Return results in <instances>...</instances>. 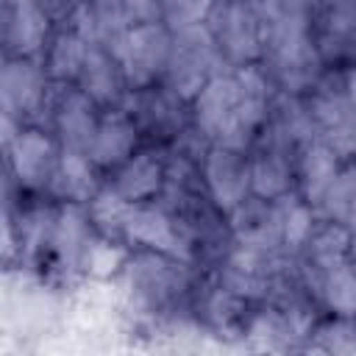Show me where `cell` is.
Masks as SVG:
<instances>
[{
    "label": "cell",
    "instance_id": "6da1fadb",
    "mask_svg": "<svg viewBox=\"0 0 356 356\" xmlns=\"http://www.w3.org/2000/svg\"><path fill=\"white\" fill-rule=\"evenodd\" d=\"M275 92L261 64L231 67L214 75L189 103L192 125L211 145L248 153L267 122Z\"/></svg>",
    "mask_w": 356,
    "mask_h": 356
},
{
    "label": "cell",
    "instance_id": "7a4b0ae2",
    "mask_svg": "<svg viewBox=\"0 0 356 356\" xmlns=\"http://www.w3.org/2000/svg\"><path fill=\"white\" fill-rule=\"evenodd\" d=\"M197 281V264L161 250H131L122 273L117 275L136 328H153L172 317L189 314Z\"/></svg>",
    "mask_w": 356,
    "mask_h": 356
},
{
    "label": "cell",
    "instance_id": "3957f363",
    "mask_svg": "<svg viewBox=\"0 0 356 356\" xmlns=\"http://www.w3.org/2000/svg\"><path fill=\"white\" fill-rule=\"evenodd\" d=\"M259 64L267 70V75L278 92L300 95V97H306L328 70L314 44L312 22L270 28L267 47H264V56Z\"/></svg>",
    "mask_w": 356,
    "mask_h": 356
},
{
    "label": "cell",
    "instance_id": "277c9868",
    "mask_svg": "<svg viewBox=\"0 0 356 356\" xmlns=\"http://www.w3.org/2000/svg\"><path fill=\"white\" fill-rule=\"evenodd\" d=\"M225 70H231V64L220 53L206 22L172 31V47H170V58H167L161 83L170 92H175L181 100L192 103L197 97V92L214 75H220Z\"/></svg>",
    "mask_w": 356,
    "mask_h": 356
},
{
    "label": "cell",
    "instance_id": "5b68a950",
    "mask_svg": "<svg viewBox=\"0 0 356 356\" xmlns=\"http://www.w3.org/2000/svg\"><path fill=\"white\" fill-rule=\"evenodd\" d=\"M206 25L231 67L261 61L267 47V22L253 0H214Z\"/></svg>",
    "mask_w": 356,
    "mask_h": 356
},
{
    "label": "cell",
    "instance_id": "8992f818",
    "mask_svg": "<svg viewBox=\"0 0 356 356\" xmlns=\"http://www.w3.org/2000/svg\"><path fill=\"white\" fill-rule=\"evenodd\" d=\"M317 139H323L345 164L356 161V108L342 89V72L325 70L317 86L306 95Z\"/></svg>",
    "mask_w": 356,
    "mask_h": 356
},
{
    "label": "cell",
    "instance_id": "52a82bcc",
    "mask_svg": "<svg viewBox=\"0 0 356 356\" xmlns=\"http://www.w3.org/2000/svg\"><path fill=\"white\" fill-rule=\"evenodd\" d=\"M120 108H125L131 114V120L136 122V128L142 134V142L153 145V147L172 145L192 125L189 103L181 100L175 92H170L164 83L131 89Z\"/></svg>",
    "mask_w": 356,
    "mask_h": 356
},
{
    "label": "cell",
    "instance_id": "ba28073f",
    "mask_svg": "<svg viewBox=\"0 0 356 356\" xmlns=\"http://www.w3.org/2000/svg\"><path fill=\"white\" fill-rule=\"evenodd\" d=\"M53 81L42 58L6 56L0 67V114L19 120L22 125H39Z\"/></svg>",
    "mask_w": 356,
    "mask_h": 356
},
{
    "label": "cell",
    "instance_id": "9c48e42d",
    "mask_svg": "<svg viewBox=\"0 0 356 356\" xmlns=\"http://www.w3.org/2000/svg\"><path fill=\"white\" fill-rule=\"evenodd\" d=\"M170 47H172V31L161 19H150V22H134L111 56L120 61L128 89H145L161 83Z\"/></svg>",
    "mask_w": 356,
    "mask_h": 356
},
{
    "label": "cell",
    "instance_id": "30bf717a",
    "mask_svg": "<svg viewBox=\"0 0 356 356\" xmlns=\"http://www.w3.org/2000/svg\"><path fill=\"white\" fill-rule=\"evenodd\" d=\"M100 106L78 89V83H56L50 89L44 114L39 120L42 128L53 131V136L67 150H89L97 122H100Z\"/></svg>",
    "mask_w": 356,
    "mask_h": 356
},
{
    "label": "cell",
    "instance_id": "8fae6325",
    "mask_svg": "<svg viewBox=\"0 0 356 356\" xmlns=\"http://www.w3.org/2000/svg\"><path fill=\"white\" fill-rule=\"evenodd\" d=\"M61 150L64 147L53 136V131L42 125H25L6 145V175L19 192L39 195L50 184Z\"/></svg>",
    "mask_w": 356,
    "mask_h": 356
},
{
    "label": "cell",
    "instance_id": "7c38bea8",
    "mask_svg": "<svg viewBox=\"0 0 356 356\" xmlns=\"http://www.w3.org/2000/svg\"><path fill=\"white\" fill-rule=\"evenodd\" d=\"M120 239L131 250H161V253H170V256H178L195 264L192 248L181 225L159 200H142V203L131 200Z\"/></svg>",
    "mask_w": 356,
    "mask_h": 356
},
{
    "label": "cell",
    "instance_id": "4fadbf2b",
    "mask_svg": "<svg viewBox=\"0 0 356 356\" xmlns=\"http://www.w3.org/2000/svg\"><path fill=\"white\" fill-rule=\"evenodd\" d=\"M298 153L292 145L278 139L275 134L264 131L256 136V142L248 150L250 161V189L259 197L275 200L286 192L295 189V167H298Z\"/></svg>",
    "mask_w": 356,
    "mask_h": 356
},
{
    "label": "cell",
    "instance_id": "5bb4252c",
    "mask_svg": "<svg viewBox=\"0 0 356 356\" xmlns=\"http://www.w3.org/2000/svg\"><path fill=\"white\" fill-rule=\"evenodd\" d=\"M200 172H203V186H206L209 197L214 200V206L222 214H231L245 197L253 195L250 161H248L245 150L211 145L200 164Z\"/></svg>",
    "mask_w": 356,
    "mask_h": 356
},
{
    "label": "cell",
    "instance_id": "9a60e30c",
    "mask_svg": "<svg viewBox=\"0 0 356 356\" xmlns=\"http://www.w3.org/2000/svg\"><path fill=\"white\" fill-rule=\"evenodd\" d=\"M312 36L328 70L356 64V0H337L312 14Z\"/></svg>",
    "mask_w": 356,
    "mask_h": 356
},
{
    "label": "cell",
    "instance_id": "2e32d148",
    "mask_svg": "<svg viewBox=\"0 0 356 356\" xmlns=\"http://www.w3.org/2000/svg\"><path fill=\"white\" fill-rule=\"evenodd\" d=\"M56 25L39 8L36 0H19L3 6V56H28L42 58Z\"/></svg>",
    "mask_w": 356,
    "mask_h": 356
},
{
    "label": "cell",
    "instance_id": "e0dca14e",
    "mask_svg": "<svg viewBox=\"0 0 356 356\" xmlns=\"http://www.w3.org/2000/svg\"><path fill=\"white\" fill-rule=\"evenodd\" d=\"M167 175V153L164 147L142 145L131 159H125L120 167H114L106 175V184L120 192L125 200L142 203V200H156Z\"/></svg>",
    "mask_w": 356,
    "mask_h": 356
},
{
    "label": "cell",
    "instance_id": "ac0fdd59",
    "mask_svg": "<svg viewBox=\"0 0 356 356\" xmlns=\"http://www.w3.org/2000/svg\"><path fill=\"white\" fill-rule=\"evenodd\" d=\"M106 178L103 170L89 159L86 150H61L56 170L50 175V184L44 189L47 197L58 200V203H83L89 206V200L103 189Z\"/></svg>",
    "mask_w": 356,
    "mask_h": 356
},
{
    "label": "cell",
    "instance_id": "d6986e66",
    "mask_svg": "<svg viewBox=\"0 0 356 356\" xmlns=\"http://www.w3.org/2000/svg\"><path fill=\"white\" fill-rule=\"evenodd\" d=\"M142 145H145L142 134H139L136 122L131 120V114L125 108H108L100 114L95 139L86 153L103 172H111L125 159H131Z\"/></svg>",
    "mask_w": 356,
    "mask_h": 356
},
{
    "label": "cell",
    "instance_id": "ffe728a7",
    "mask_svg": "<svg viewBox=\"0 0 356 356\" xmlns=\"http://www.w3.org/2000/svg\"><path fill=\"white\" fill-rule=\"evenodd\" d=\"M131 25H134V19L122 8V3H100V6H95V3L83 0L64 28L75 31L92 47H103V50L114 53L120 47V42L125 39Z\"/></svg>",
    "mask_w": 356,
    "mask_h": 356
},
{
    "label": "cell",
    "instance_id": "44dd1931",
    "mask_svg": "<svg viewBox=\"0 0 356 356\" xmlns=\"http://www.w3.org/2000/svg\"><path fill=\"white\" fill-rule=\"evenodd\" d=\"M228 228L234 245H248V248H281V225H278V211L275 200L250 195L245 197L231 214H228Z\"/></svg>",
    "mask_w": 356,
    "mask_h": 356
},
{
    "label": "cell",
    "instance_id": "7402d4cb",
    "mask_svg": "<svg viewBox=\"0 0 356 356\" xmlns=\"http://www.w3.org/2000/svg\"><path fill=\"white\" fill-rule=\"evenodd\" d=\"M75 83L83 95H89L100 106V111L120 108L131 92L120 61L103 47H89V56H86L83 70H81Z\"/></svg>",
    "mask_w": 356,
    "mask_h": 356
},
{
    "label": "cell",
    "instance_id": "603a6c76",
    "mask_svg": "<svg viewBox=\"0 0 356 356\" xmlns=\"http://www.w3.org/2000/svg\"><path fill=\"white\" fill-rule=\"evenodd\" d=\"M342 159L323 142V139H312L309 145L300 147L298 153V167H295V189L303 195V200H309L314 209L320 206V200L325 197V192L331 189L334 178L342 170Z\"/></svg>",
    "mask_w": 356,
    "mask_h": 356
},
{
    "label": "cell",
    "instance_id": "cb8c5ba5",
    "mask_svg": "<svg viewBox=\"0 0 356 356\" xmlns=\"http://www.w3.org/2000/svg\"><path fill=\"white\" fill-rule=\"evenodd\" d=\"M264 131L275 134L278 139H284L295 150H300L303 145H309L312 139H317L314 120H312V111H309L306 97L286 95V92H275V97L270 103V114H267Z\"/></svg>",
    "mask_w": 356,
    "mask_h": 356
},
{
    "label": "cell",
    "instance_id": "d4e9b609",
    "mask_svg": "<svg viewBox=\"0 0 356 356\" xmlns=\"http://www.w3.org/2000/svg\"><path fill=\"white\" fill-rule=\"evenodd\" d=\"M306 286L312 289V295L325 312L356 317V267L348 259L323 270L320 275L306 281Z\"/></svg>",
    "mask_w": 356,
    "mask_h": 356
},
{
    "label": "cell",
    "instance_id": "484cf974",
    "mask_svg": "<svg viewBox=\"0 0 356 356\" xmlns=\"http://www.w3.org/2000/svg\"><path fill=\"white\" fill-rule=\"evenodd\" d=\"M89 42L81 39L75 31L70 28H56V33L50 36L44 53H42V61H44V70L50 75V81L56 83H75L81 70H83V61L89 56Z\"/></svg>",
    "mask_w": 356,
    "mask_h": 356
},
{
    "label": "cell",
    "instance_id": "4316f807",
    "mask_svg": "<svg viewBox=\"0 0 356 356\" xmlns=\"http://www.w3.org/2000/svg\"><path fill=\"white\" fill-rule=\"evenodd\" d=\"M275 211H278V225H281V245L286 253L298 256L306 248L312 231L317 228L320 214L309 200H303L298 189L275 197Z\"/></svg>",
    "mask_w": 356,
    "mask_h": 356
},
{
    "label": "cell",
    "instance_id": "83f0119b",
    "mask_svg": "<svg viewBox=\"0 0 356 356\" xmlns=\"http://www.w3.org/2000/svg\"><path fill=\"white\" fill-rule=\"evenodd\" d=\"M317 214L323 220L345 225L350 234H356V161L342 164L339 175L334 178L331 189L317 206Z\"/></svg>",
    "mask_w": 356,
    "mask_h": 356
},
{
    "label": "cell",
    "instance_id": "f1b7e54d",
    "mask_svg": "<svg viewBox=\"0 0 356 356\" xmlns=\"http://www.w3.org/2000/svg\"><path fill=\"white\" fill-rule=\"evenodd\" d=\"M128 256H131V248L125 242L95 231L81 259V275L83 278H117Z\"/></svg>",
    "mask_w": 356,
    "mask_h": 356
},
{
    "label": "cell",
    "instance_id": "f546056e",
    "mask_svg": "<svg viewBox=\"0 0 356 356\" xmlns=\"http://www.w3.org/2000/svg\"><path fill=\"white\" fill-rule=\"evenodd\" d=\"M309 348L337 356H356V317L334 314L331 320L317 323L309 337Z\"/></svg>",
    "mask_w": 356,
    "mask_h": 356
},
{
    "label": "cell",
    "instance_id": "4dcf8cb0",
    "mask_svg": "<svg viewBox=\"0 0 356 356\" xmlns=\"http://www.w3.org/2000/svg\"><path fill=\"white\" fill-rule=\"evenodd\" d=\"M214 0H159V19L170 31L192 28L206 22Z\"/></svg>",
    "mask_w": 356,
    "mask_h": 356
},
{
    "label": "cell",
    "instance_id": "1f68e13d",
    "mask_svg": "<svg viewBox=\"0 0 356 356\" xmlns=\"http://www.w3.org/2000/svg\"><path fill=\"white\" fill-rule=\"evenodd\" d=\"M259 14L270 28H281V25H295V22H312V6L309 0H253Z\"/></svg>",
    "mask_w": 356,
    "mask_h": 356
},
{
    "label": "cell",
    "instance_id": "d6a6232c",
    "mask_svg": "<svg viewBox=\"0 0 356 356\" xmlns=\"http://www.w3.org/2000/svg\"><path fill=\"white\" fill-rule=\"evenodd\" d=\"M39 3V8L50 17V22L56 25V28H64L67 22H70V17L75 14V8L83 3V0H36Z\"/></svg>",
    "mask_w": 356,
    "mask_h": 356
},
{
    "label": "cell",
    "instance_id": "836d02e7",
    "mask_svg": "<svg viewBox=\"0 0 356 356\" xmlns=\"http://www.w3.org/2000/svg\"><path fill=\"white\" fill-rule=\"evenodd\" d=\"M122 8L134 22H150L159 19V0H120Z\"/></svg>",
    "mask_w": 356,
    "mask_h": 356
},
{
    "label": "cell",
    "instance_id": "e575fe53",
    "mask_svg": "<svg viewBox=\"0 0 356 356\" xmlns=\"http://www.w3.org/2000/svg\"><path fill=\"white\" fill-rule=\"evenodd\" d=\"M339 72H342V89H345L350 106L356 108V64H350V67H345Z\"/></svg>",
    "mask_w": 356,
    "mask_h": 356
},
{
    "label": "cell",
    "instance_id": "d590c367",
    "mask_svg": "<svg viewBox=\"0 0 356 356\" xmlns=\"http://www.w3.org/2000/svg\"><path fill=\"white\" fill-rule=\"evenodd\" d=\"M348 261L356 267V234L350 236V248H348Z\"/></svg>",
    "mask_w": 356,
    "mask_h": 356
},
{
    "label": "cell",
    "instance_id": "8d00e7d4",
    "mask_svg": "<svg viewBox=\"0 0 356 356\" xmlns=\"http://www.w3.org/2000/svg\"><path fill=\"white\" fill-rule=\"evenodd\" d=\"M331 3H337V0H309L312 11H317V8H325V6H331Z\"/></svg>",
    "mask_w": 356,
    "mask_h": 356
},
{
    "label": "cell",
    "instance_id": "74e56055",
    "mask_svg": "<svg viewBox=\"0 0 356 356\" xmlns=\"http://www.w3.org/2000/svg\"><path fill=\"white\" fill-rule=\"evenodd\" d=\"M86 3H95V6H100V3H120V0H86Z\"/></svg>",
    "mask_w": 356,
    "mask_h": 356
}]
</instances>
